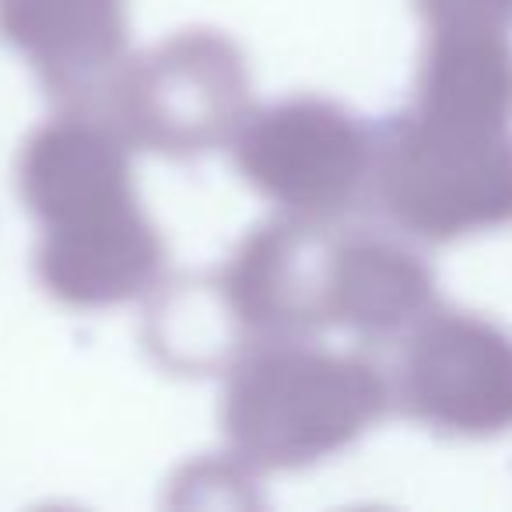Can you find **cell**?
Returning <instances> with one entry per match:
<instances>
[{
	"label": "cell",
	"mask_w": 512,
	"mask_h": 512,
	"mask_svg": "<svg viewBox=\"0 0 512 512\" xmlns=\"http://www.w3.org/2000/svg\"><path fill=\"white\" fill-rule=\"evenodd\" d=\"M435 309V278L418 253L379 235H337L330 316L365 341L407 334Z\"/></svg>",
	"instance_id": "10"
},
{
	"label": "cell",
	"mask_w": 512,
	"mask_h": 512,
	"mask_svg": "<svg viewBox=\"0 0 512 512\" xmlns=\"http://www.w3.org/2000/svg\"><path fill=\"white\" fill-rule=\"evenodd\" d=\"M390 400V379L358 351L264 341L228 365L221 425L249 470H299L362 439Z\"/></svg>",
	"instance_id": "1"
},
{
	"label": "cell",
	"mask_w": 512,
	"mask_h": 512,
	"mask_svg": "<svg viewBox=\"0 0 512 512\" xmlns=\"http://www.w3.org/2000/svg\"><path fill=\"white\" fill-rule=\"evenodd\" d=\"M235 169L281 214L334 225L372 193L376 134L323 99H288L249 113L232 141Z\"/></svg>",
	"instance_id": "4"
},
{
	"label": "cell",
	"mask_w": 512,
	"mask_h": 512,
	"mask_svg": "<svg viewBox=\"0 0 512 512\" xmlns=\"http://www.w3.org/2000/svg\"><path fill=\"white\" fill-rule=\"evenodd\" d=\"M428 32H505L512 0H418Z\"/></svg>",
	"instance_id": "13"
},
{
	"label": "cell",
	"mask_w": 512,
	"mask_h": 512,
	"mask_svg": "<svg viewBox=\"0 0 512 512\" xmlns=\"http://www.w3.org/2000/svg\"><path fill=\"white\" fill-rule=\"evenodd\" d=\"M334 239L330 225L281 214L239 242L214 285L249 344L316 341L334 327Z\"/></svg>",
	"instance_id": "6"
},
{
	"label": "cell",
	"mask_w": 512,
	"mask_h": 512,
	"mask_svg": "<svg viewBox=\"0 0 512 512\" xmlns=\"http://www.w3.org/2000/svg\"><path fill=\"white\" fill-rule=\"evenodd\" d=\"M151 348L176 369L232 365L253 344L232 320L218 285H183L151 313Z\"/></svg>",
	"instance_id": "12"
},
{
	"label": "cell",
	"mask_w": 512,
	"mask_h": 512,
	"mask_svg": "<svg viewBox=\"0 0 512 512\" xmlns=\"http://www.w3.org/2000/svg\"><path fill=\"white\" fill-rule=\"evenodd\" d=\"M372 193L418 239L449 242L512 221V134L407 109L376 134Z\"/></svg>",
	"instance_id": "2"
},
{
	"label": "cell",
	"mask_w": 512,
	"mask_h": 512,
	"mask_svg": "<svg viewBox=\"0 0 512 512\" xmlns=\"http://www.w3.org/2000/svg\"><path fill=\"white\" fill-rule=\"evenodd\" d=\"M130 144L99 109H64L25 141L18 186L43 232L85 228L134 211Z\"/></svg>",
	"instance_id": "7"
},
{
	"label": "cell",
	"mask_w": 512,
	"mask_h": 512,
	"mask_svg": "<svg viewBox=\"0 0 512 512\" xmlns=\"http://www.w3.org/2000/svg\"><path fill=\"white\" fill-rule=\"evenodd\" d=\"M393 400L428 428L495 435L512 428V337L470 313L432 309L404 334Z\"/></svg>",
	"instance_id": "5"
},
{
	"label": "cell",
	"mask_w": 512,
	"mask_h": 512,
	"mask_svg": "<svg viewBox=\"0 0 512 512\" xmlns=\"http://www.w3.org/2000/svg\"><path fill=\"white\" fill-rule=\"evenodd\" d=\"M0 39L64 109H99L127 64V0H0Z\"/></svg>",
	"instance_id": "8"
},
{
	"label": "cell",
	"mask_w": 512,
	"mask_h": 512,
	"mask_svg": "<svg viewBox=\"0 0 512 512\" xmlns=\"http://www.w3.org/2000/svg\"><path fill=\"white\" fill-rule=\"evenodd\" d=\"M99 113L134 151L200 158L253 113L246 60L218 32H179L120 67Z\"/></svg>",
	"instance_id": "3"
},
{
	"label": "cell",
	"mask_w": 512,
	"mask_h": 512,
	"mask_svg": "<svg viewBox=\"0 0 512 512\" xmlns=\"http://www.w3.org/2000/svg\"><path fill=\"white\" fill-rule=\"evenodd\" d=\"M36 271L46 292L71 309L123 306L162 285L165 242L134 207L99 225L43 232Z\"/></svg>",
	"instance_id": "9"
},
{
	"label": "cell",
	"mask_w": 512,
	"mask_h": 512,
	"mask_svg": "<svg viewBox=\"0 0 512 512\" xmlns=\"http://www.w3.org/2000/svg\"><path fill=\"white\" fill-rule=\"evenodd\" d=\"M411 109L467 127H509L512 46L505 32H428Z\"/></svg>",
	"instance_id": "11"
}]
</instances>
